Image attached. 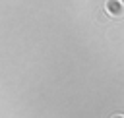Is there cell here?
I'll use <instances>...</instances> for the list:
<instances>
[{
  "label": "cell",
  "instance_id": "1",
  "mask_svg": "<svg viewBox=\"0 0 124 118\" xmlns=\"http://www.w3.org/2000/svg\"><path fill=\"white\" fill-rule=\"evenodd\" d=\"M105 12L108 17H122L124 15V2L122 0H107Z\"/></svg>",
  "mask_w": 124,
  "mask_h": 118
},
{
  "label": "cell",
  "instance_id": "3",
  "mask_svg": "<svg viewBox=\"0 0 124 118\" xmlns=\"http://www.w3.org/2000/svg\"><path fill=\"white\" fill-rule=\"evenodd\" d=\"M110 118H124V114H112Z\"/></svg>",
  "mask_w": 124,
  "mask_h": 118
},
{
  "label": "cell",
  "instance_id": "2",
  "mask_svg": "<svg viewBox=\"0 0 124 118\" xmlns=\"http://www.w3.org/2000/svg\"><path fill=\"white\" fill-rule=\"evenodd\" d=\"M107 17H108V15H107V12H99V15H97V19H99V21H107Z\"/></svg>",
  "mask_w": 124,
  "mask_h": 118
}]
</instances>
